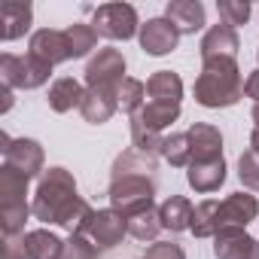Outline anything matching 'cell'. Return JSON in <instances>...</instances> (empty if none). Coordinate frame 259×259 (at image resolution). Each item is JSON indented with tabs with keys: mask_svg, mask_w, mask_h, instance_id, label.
Here are the masks:
<instances>
[{
	"mask_svg": "<svg viewBox=\"0 0 259 259\" xmlns=\"http://www.w3.org/2000/svg\"><path fill=\"white\" fill-rule=\"evenodd\" d=\"M31 210L40 223L64 226L70 235H82L92 220V204L76 195V180L67 168H46L40 174Z\"/></svg>",
	"mask_w": 259,
	"mask_h": 259,
	"instance_id": "obj_1",
	"label": "cell"
},
{
	"mask_svg": "<svg viewBox=\"0 0 259 259\" xmlns=\"http://www.w3.org/2000/svg\"><path fill=\"white\" fill-rule=\"evenodd\" d=\"M259 217V201L250 192H232L223 201L207 198L201 204H195L192 213V235L195 238H213L223 229H244Z\"/></svg>",
	"mask_w": 259,
	"mask_h": 259,
	"instance_id": "obj_2",
	"label": "cell"
},
{
	"mask_svg": "<svg viewBox=\"0 0 259 259\" xmlns=\"http://www.w3.org/2000/svg\"><path fill=\"white\" fill-rule=\"evenodd\" d=\"M195 101L207 110H220V107H232L241 101L244 95V79L238 70L235 58H210L201 61V73L195 79Z\"/></svg>",
	"mask_w": 259,
	"mask_h": 259,
	"instance_id": "obj_3",
	"label": "cell"
},
{
	"mask_svg": "<svg viewBox=\"0 0 259 259\" xmlns=\"http://www.w3.org/2000/svg\"><path fill=\"white\" fill-rule=\"evenodd\" d=\"M25 195H28V177L4 165L0 168V226H4V238H16L19 232H25V220L28 213H34Z\"/></svg>",
	"mask_w": 259,
	"mask_h": 259,
	"instance_id": "obj_4",
	"label": "cell"
},
{
	"mask_svg": "<svg viewBox=\"0 0 259 259\" xmlns=\"http://www.w3.org/2000/svg\"><path fill=\"white\" fill-rule=\"evenodd\" d=\"M110 207L122 213L125 220H132L150 207H156V177L147 174H122L110 177Z\"/></svg>",
	"mask_w": 259,
	"mask_h": 259,
	"instance_id": "obj_5",
	"label": "cell"
},
{
	"mask_svg": "<svg viewBox=\"0 0 259 259\" xmlns=\"http://www.w3.org/2000/svg\"><path fill=\"white\" fill-rule=\"evenodd\" d=\"M49 76H52V64H46L34 52H28V55L4 52L0 55V79L10 89H40L49 82Z\"/></svg>",
	"mask_w": 259,
	"mask_h": 259,
	"instance_id": "obj_6",
	"label": "cell"
},
{
	"mask_svg": "<svg viewBox=\"0 0 259 259\" xmlns=\"http://www.w3.org/2000/svg\"><path fill=\"white\" fill-rule=\"evenodd\" d=\"M92 28L98 31V37L107 40H132L135 34H141L138 10L132 4H104L95 10Z\"/></svg>",
	"mask_w": 259,
	"mask_h": 259,
	"instance_id": "obj_7",
	"label": "cell"
},
{
	"mask_svg": "<svg viewBox=\"0 0 259 259\" xmlns=\"http://www.w3.org/2000/svg\"><path fill=\"white\" fill-rule=\"evenodd\" d=\"M0 153H4V165H10V168H16L19 174H25L28 180L31 177H37V174H43V147L37 144V141H31V138H19V141H13L7 132L0 135Z\"/></svg>",
	"mask_w": 259,
	"mask_h": 259,
	"instance_id": "obj_8",
	"label": "cell"
},
{
	"mask_svg": "<svg viewBox=\"0 0 259 259\" xmlns=\"http://www.w3.org/2000/svg\"><path fill=\"white\" fill-rule=\"evenodd\" d=\"M125 79V55L119 49H98V55L85 64V85H101V89H119Z\"/></svg>",
	"mask_w": 259,
	"mask_h": 259,
	"instance_id": "obj_9",
	"label": "cell"
},
{
	"mask_svg": "<svg viewBox=\"0 0 259 259\" xmlns=\"http://www.w3.org/2000/svg\"><path fill=\"white\" fill-rule=\"evenodd\" d=\"M82 235H85L98 250H110V247H116V244L128 235V220H125L122 213H116L113 207L95 210Z\"/></svg>",
	"mask_w": 259,
	"mask_h": 259,
	"instance_id": "obj_10",
	"label": "cell"
},
{
	"mask_svg": "<svg viewBox=\"0 0 259 259\" xmlns=\"http://www.w3.org/2000/svg\"><path fill=\"white\" fill-rule=\"evenodd\" d=\"M138 40H141V49H144L147 55L162 58V55H168V52L177 49V43H180V31L162 16V19H150L147 25H141Z\"/></svg>",
	"mask_w": 259,
	"mask_h": 259,
	"instance_id": "obj_11",
	"label": "cell"
},
{
	"mask_svg": "<svg viewBox=\"0 0 259 259\" xmlns=\"http://www.w3.org/2000/svg\"><path fill=\"white\" fill-rule=\"evenodd\" d=\"M119 110V89H101V85H85L79 113L85 122L92 125H104L113 119V113Z\"/></svg>",
	"mask_w": 259,
	"mask_h": 259,
	"instance_id": "obj_12",
	"label": "cell"
},
{
	"mask_svg": "<svg viewBox=\"0 0 259 259\" xmlns=\"http://www.w3.org/2000/svg\"><path fill=\"white\" fill-rule=\"evenodd\" d=\"M213 256L217 259H259V241L244 229H223L213 235Z\"/></svg>",
	"mask_w": 259,
	"mask_h": 259,
	"instance_id": "obj_13",
	"label": "cell"
},
{
	"mask_svg": "<svg viewBox=\"0 0 259 259\" xmlns=\"http://www.w3.org/2000/svg\"><path fill=\"white\" fill-rule=\"evenodd\" d=\"M189 150H192V162H213V159H223V135L220 128L210 125V122H195L189 132ZM189 162V165H192Z\"/></svg>",
	"mask_w": 259,
	"mask_h": 259,
	"instance_id": "obj_14",
	"label": "cell"
},
{
	"mask_svg": "<svg viewBox=\"0 0 259 259\" xmlns=\"http://www.w3.org/2000/svg\"><path fill=\"white\" fill-rule=\"evenodd\" d=\"M28 49L37 55V58H43L46 64H64V61H70V46H67V37H64V31H55V28H40V31H34L31 34V43H28Z\"/></svg>",
	"mask_w": 259,
	"mask_h": 259,
	"instance_id": "obj_15",
	"label": "cell"
},
{
	"mask_svg": "<svg viewBox=\"0 0 259 259\" xmlns=\"http://www.w3.org/2000/svg\"><path fill=\"white\" fill-rule=\"evenodd\" d=\"M241 49V40H238V31L229 28V25H213L204 37H201V61H210V58H235Z\"/></svg>",
	"mask_w": 259,
	"mask_h": 259,
	"instance_id": "obj_16",
	"label": "cell"
},
{
	"mask_svg": "<svg viewBox=\"0 0 259 259\" xmlns=\"http://www.w3.org/2000/svg\"><path fill=\"white\" fill-rule=\"evenodd\" d=\"M31 22H34L31 4L4 0V7H0V37H4V43H13V40L25 37L31 31Z\"/></svg>",
	"mask_w": 259,
	"mask_h": 259,
	"instance_id": "obj_17",
	"label": "cell"
},
{
	"mask_svg": "<svg viewBox=\"0 0 259 259\" xmlns=\"http://www.w3.org/2000/svg\"><path fill=\"white\" fill-rule=\"evenodd\" d=\"M165 19L180 34H195V31L204 28V7L198 0H171L165 7Z\"/></svg>",
	"mask_w": 259,
	"mask_h": 259,
	"instance_id": "obj_18",
	"label": "cell"
},
{
	"mask_svg": "<svg viewBox=\"0 0 259 259\" xmlns=\"http://www.w3.org/2000/svg\"><path fill=\"white\" fill-rule=\"evenodd\" d=\"M186 180L195 192L207 195L217 192L226 183V159H213V162H192L186 171Z\"/></svg>",
	"mask_w": 259,
	"mask_h": 259,
	"instance_id": "obj_19",
	"label": "cell"
},
{
	"mask_svg": "<svg viewBox=\"0 0 259 259\" xmlns=\"http://www.w3.org/2000/svg\"><path fill=\"white\" fill-rule=\"evenodd\" d=\"M192 213H195V207H192V201L186 195H171V198H165L159 204L162 229H168V232H186V229H192Z\"/></svg>",
	"mask_w": 259,
	"mask_h": 259,
	"instance_id": "obj_20",
	"label": "cell"
},
{
	"mask_svg": "<svg viewBox=\"0 0 259 259\" xmlns=\"http://www.w3.org/2000/svg\"><path fill=\"white\" fill-rule=\"evenodd\" d=\"M147 95H150V101H159V104H180L183 79L174 70H156L147 79Z\"/></svg>",
	"mask_w": 259,
	"mask_h": 259,
	"instance_id": "obj_21",
	"label": "cell"
},
{
	"mask_svg": "<svg viewBox=\"0 0 259 259\" xmlns=\"http://www.w3.org/2000/svg\"><path fill=\"white\" fill-rule=\"evenodd\" d=\"M82 95H85V89L73 76H61L49 85V107L55 113H70L73 107L82 104Z\"/></svg>",
	"mask_w": 259,
	"mask_h": 259,
	"instance_id": "obj_22",
	"label": "cell"
},
{
	"mask_svg": "<svg viewBox=\"0 0 259 259\" xmlns=\"http://www.w3.org/2000/svg\"><path fill=\"white\" fill-rule=\"evenodd\" d=\"M22 238H25V250L31 259H61L64 256V241L46 229H34Z\"/></svg>",
	"mask_w": 259,
	"mask_h": 259,
	"instance_id": "obj_23",
	"label": "cell"
},
{
	"mask_svg": "<svg viewBox=\"0 0 259 259\" xmlns=\"http://www.w3.org/2000/svg\"><path fill=\"white\" fill-rule=\"evenodd\" d=\"M177 116H180V104H159V101H147L132 119L135 122H141V125H147V128H153V132H162V128H168L171 122H177Z\"/></svg>",
	"mask_w": 259,
	"mask_h": 259,
	"instance_id": "obj_24",
	"label": "cell"
},
{
	"mask_svg": "<svg viewBox=\"0 0 259 259\" xmlns=\"http://www.w3.org/2000/svg\"><path fill=\"white\" fill-rule=\"evenodd\" d=\"M122 174H147V177H156V159H150V156H144L138 150H125V153L116 156L110 177H122Z\"/></svg>",
	"mask_w": 259,
	"mask_h": 259,
	"instance_id": "obj_25",
	"label": "cell"
},
{
	"mask_svg": "<svg viewBox=\"0 0 259 259\" xmlns=\"http://www.w3.org/2000/svg\"><path fill=\"white\" fill-rule=\"evenodd\" d=\"M64 37H67V46H70V58H82V55H89L98 46V31L92 25H85V22L67 25Z\"/></svg>",
	"mask_w": 259,
	"mask_h": 259,
	"instance_id": "obj_26",
	"label": "cell"
},
{
	"mask_svg": "<svg viewBox=\"0 0 259 259\" xmlns=\"http://www.w3.org/2000/svg\"><path fill=\"white\" fill-rule=\"evenodd\" d=\"M132 147H135L138 153L156 159V156H162V150H165V135H162V132H153V128H147V125H141V122L132 119Z\"/></svg>",
	"mask_w": 259,
	"mask_h": 259,
	"instance_id": "obj_27",
	"label": "cell"
},
{
	"mask_svg": "<svg viewBox=\"0 0 259 259\" xmlns=\"http://www.w3.org/2000/svg\"><path fill=\"white\" fill-rule=\"evenodd\" d=\"M162 232V217H159V207H150L138 217L128 220V235L138 238V241H153L156 235Z\"/></svg>",
	"mask_w": 259,
	"mask_h": 259,
	"instance_id": "obj_28",
	"label": "cell"
},
{
	"mask_svg": "<svg viewBox=\"0 0 259 259\" xmlns=\"http://www.w3.org/2000/svg\"><path fill=\"white\" fill-rule=\"evenodd\" d=\"M144 104H147V82L125 76L122 85H119V110H125V113L135 116Z\"/></svg>",
	"mask_w": 259,
	"mask_h": 259,
	"instance_id": "obj_29",
	"label": "cell"
},
{
	"mask_svg": "<svg viewBox=\"0 0 259 259\" xmlns=\"http://www.w3.org/2000/svg\"><path fill=\"white\" fill-rule=\"evenodd\" d=\"M162 156H165V162L174 165V168H189V162H192V150H189V138H186V132L165 138V150H162Z\"/></svg>",
	"mask_w": 259,
	"mask_h": 259,
	"instance_id": "obj_30",
	"label": "cell"
},
{
	"mask_svg": "<svg viewBox=\"0 0 259 259\" xmlns=\"http://www.w3.org/2000/svg\"><path fill=\"white\" fill-rule=\"evenodd\" d=\"M217 10H220L223 25H229V28L247 25V19L253 13V7L247 4V0H217Z\"/></svg>",
	"mask_w": 259,
	"mask_h": 259,
	"instance_id": "obj_31",
	"label": "cell"
},
{
	"mask_svg": "<svg viewBox=\"0 0 259 259\" xmlns=\"http://www.w3.org/2000/svg\"><path fill=\"white\" fill-rule=\"evenodd\" d=\"M238 177H241V183L247 189L259 192V150L250 147L247 153H241V159H238Z\"/></svg>",
	"mask_w": 259,
	"mask_h": 259,
	"instance_id": "obj_32",
	"label": "cell"
},
{
	"mask_svg": "<svg viewBox=\"0 0 259 259\" xmlns=\"http://www.w3.org/2000/svg\"><path fill=\"white\" fill-rule=\"evenodd\" d=\"M98 247L85 238V235H70L64 241V256L61 259H98Z\"/></svg>",
	"mask_w": 259,
	"mask_h": 259,
	"instance_id": "obj_33",
	"label": "cell"
},
{
	"mask_svg": "<svg viewBox=\"0 0 259 259\" xmlns=\"http://www.w3.org/2000/svg\"><path fill=\"white\" fill-rule=\"evenodd\" d=\"M144 259H186L183 247L174 244V241H156L153 247H147Z\"/></svg>",
	"mask_w": 259,
	"mask_h": 259,
	"instance_id": "obj_34",
	"label": "cell"
},
{
	"mask_svg": "<svg viewBox=\"0 0 259 259\" xmlns=\"http://www.w3.org/2000/svg\"><path fill=\"white\" fill-rule=\"evenodd\" d=\"M4 259H31L25 250V238H7L4 241Z\"/></svg>",
	"mask_w": 259,
	"mask_h": 259,
	"instance_id": "obj_35",
	"label": "cell"
},
{
	"mask_svg": "<svg viewBox=\"0 0 259 259\" xmlns=\"http://www.w3.org/2000/svg\"><path fill=\"white\" fill-rule=\"evenodd\" d=\"M244 95H247V98H253V101L259 104V67L247 76V82H244Z\"/></svg>",
	"mask_w": 259,
	"mask_h": 259,
	"instance_id": "obj_36",
	"label": "cell"
},
{
	"mask_svg": "<svg viewBox=\"0 0 259 259\" xmlns=\"http://www.w3.org/2000/svg\"><path fill=\"white\" fill-rule=\"evenodd\" d=\"M0 98H4V104H0V113H7V110L13 107V89L4 85V89H0Z\"/></svg>",
	"mask_w": 259,
	"mask_h": 259,
	"instance_id": "obj_37",
	"label": "cell"
},
{
	"mask_svg": "<svg viewBox=\"0 0 259 259\" xmlns=\"http://www.w3.org/2000/svg\"><path fill=\"white\" fill-rule=\"evenodd\" d=\"M250 147L259 150V128H253V135H250Z\"/></svg>",
	"mask_w": 259,
	"mask_h": 259,
	"instance_id": "obj_38",
	"label": "cell"
},
{
	"mask_svg": "<svg viewBox=\"0 0 259 259\" xmlns=\"http://www.w3.org/2000/svg\"><path fill=\"white\" fill-rule=\"evenodd\" d=\"M250 116H253V122H256V128H259V104H253V113H250Z\"/></svg>",
	"mask_w": 259,
	"mask_h": 259,
	"instance_id": "obj_39",
	"label": "cell"
},
{
	"mask_svg": "<svg viewBox=\"0 0 259 259\" xmlns=\"http://www.w3.org/2000/svg\"><path fill=\"white\" fill-rule=\"evenodd\" d=\"M256 58H259V52H256Z\"/></svg>",
	"mask_w": 259,
	"mask_h": 259,
	"instance_id": "obj_40",
	"label": "cell"
}]
</instances>
